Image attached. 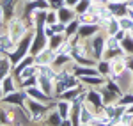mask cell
I'll return each mask as SVG.
<instances>
[{"instance_id": "30", "label": "cell", "mask_w": 133, "mask_h": 126, "mask_svg": "<svg viewBox=\"0 0 133 126\" xmlns=\"http://www.w3.org/2000/svg\"><path fill=\"white\" fill-rule=\"evenodd\" d=\"M20 2H30V0H20Z\"/></svg>"}, {"instance_id": "8", "label": "cell", "mask_w": 133, "mask_h": 126, "mask_svg": "<svg viewBox=\"0 0 133 126\" xmlns=\"http://www.w3.org/2000/svg\"><path fill=\"white\" fill-rule=\"evenodd\" d=\"M108 9L112 11V14L115 18H121V16H126V11H128V4L126 0H108Z\"/></svg>"}, {"instance_id": "19", "label": "cell", "mask_w": 133, "mask_h": 126, "mask_svg": "<svg viewBox=\"0 0 133 126\" xmlns=\"http://www.w3.org/2000/svg\"><path fill=\"white\" fill-rule=\"evenodd\" d=\"M34 62H36V57H34L32 53H29V55H25V57L21 59L20 62L16 64L14 68H12V73H14V75H18V73L21 71V69H23V68H27V66H30V64H34Z\"/></svg>"}, {"instance_id": "7", "label": "cell", "mask_w": 133, "mask_h": 126, "mask_svg": "<svg viewBox=\"0 0 133 126\" xmlns=\"http://www.w3.org/2000/svg\"><path fill=\"white\" fill-rule=\"evenodd\" d=\"M85 101L89 103V105H92L96 110L99 108V107H103L105 103H103V96H101V91L98 89V87H92V89H87V96H85Z\"/></svg>"}, {"instance_id": "28", "label": "cell", "mask_w": 133, "mask_h": 126, "mask_svg": "<svg viewBox=\"0 0 133 126\" xmlns=\"http://www.w3.org/2000/svg\"><path fill=\"white\" fill-rule=\"evenodd\" d=\"M2 98H4V92H2V91H0V101H2Z\"/></svg>"}, {"instance_id": "14", "label": "cell", "mask_w": 133, "mask_h": 126, "mask_svg": "<svg viewBox=\"0 0 133 126\" xmlns=\"http://www.w3.org/2000/svg\"><path fill=\"white\" fill-rule=\"evenodd\" d=\"M16 89H20L18 78H16L12 73H9L4 80H2V92H4V94H9V92H12V91H16Z\"/></svg>"}, {"instance_id": "25", "label": "cell", "mask_w": 133, "mask_h": 126, "mask_svg": "<svg viewBox=\"0 0 133 126\" xmlns=\"http://www.w3.org/2000/svg\"><path fill=\"white\" fill-rule=\"evenodd\" d=\"M59 18H57V9H48L46 11V25H53V23H57Z\"/></svg>"}, {"instance_id": "9", "label": "cell", "mask_w": 133, "mask_h": 126, "mask_svg": "<svg viewBox=\"0 0 133 126\" xmlns=\"http://www.w3.org/2000/svg\"><path fill=\"white\" fill-rule=\"evenodd\" d=\"M36 57V64L37 66H43V64H53V61H55V57H57V52H53L51 48H44V50H41V52L37 53V55H34Z\"/></svg>"}, {"instance_id": "10", "label": "cell", "mask_w": 133, "mask_h": 126, "mask_svg": "<svg viewBox=\"0 0 133 126\" xmlns=\"http://www.w3.org/2000/svg\"><path fill=\"white\" fill-rule=\"evenodd\" d=\"M78 14H76V11H75V7H69V5H62V7H59L57 9V18H59V21L61 23H69L71 20H75Z\"/></svg>"}, {"instance_id": "18", "label": "cell", "mask_w": 133, "mask_h": 126, "mask_svg": "<svg viewBox=\"0 0 133 126\" xmlns=\"http://www.w3.org/2000/svg\"><path fill=\"white\" fill-rule=\"evenodd\" d=\"M78 27H80V20L78 18H75L71 20L69 23H66V30H64V36L69 39V37H75L76 34H78Z\"/></svg>"}, {"instance_id": "20", "label": "cell", "mask_w": 133, "mask_h": 126, "mask_svg": "<svg viewBox=\"0 0 133 126\" xmlns=\"http://www.w3.org/2000/svg\"><path fill=\"white\" fill-rule=\"evenodd\" d=\"M121 48H123L124 55H131L133 57V36L130 32L124 36V39L121 41Z\"/></svg>"}, {"instance_id": "24", "label": "cell", "mask_w": 133, "mask_h": 126, "mask_svg": "<svg viewBox=\"0 0 133 126\" xmlns=\"http://www.w3.org/2000/svg\"><path fill=\"white\" fill-rule=\"evenodd\" d=\"M21 89H27V87H32V85H37V76H29V78H23L18 82Z\"/></svg>"}, {"instance_id": "23", "label": "cell", "mask_w": 133, "mask_h": 126, "mask_svg": "<svg viewBox=\"0 0 133 126\" xmlns=\"http://www.w3.org/2000/svg\"><path fill=\"white\" fill-rule=\"evenodd\" d=\"M117 20H119V27H121L123 30H126V32L131 30V27H133V20L130 18V16H121V18H117Z\"/></svg>"}, {"instance_id": "12", "label": "cell", "mask_w": 133, "mask_h": 126, "mask_svg": "<svg viewBox=\"0 0 133 126\" xmlns=\"http://www.w3.org/2000/svg\"><path fill=\"white\" fill-rule=\"evenodd\" d=\"M14 46H16V43L11 39V36L7 34L5 29H2V30H0V52L2 53H11L14 50Z\"/></svg>"}, {"instance_id": "31", "label": "cell", "mask_w": 133, "mask_h": 126, "mask_svg": "<svg viewBox=\"0 0 133 126\" xmlns=\"http://www.w3.org/2000/svg\"><path fill=\"white\" fill-rule=\"evenodd\" d=\"M0 91H2V82H0Z\"/></svg>"}, {"instance_id": "11", "label": "cell", "mask_w": 133, "mask_h": 126, "mask_svg": "<svg viewBox=\"0 0 133 126\" xmlns=\"http://www.w3.org/2000/svg\"><path fill=\"white\" fill-rule=\"evenodd\" d=\"M99 30H101V29H99L98 23H80V27H78V36L83 37V39H91L92 36L98 34Z\"/></svg>"}, {"instance_id": "21", "label": "cell", "mask_w": 133, "mask_h": 126, "mask_svg": "<svg viewBox=\"0 0 133 126\" xmlns=\"http://www.w3.org/2000/svg\"><path fill=\"white\" fill-rule=\"evenodd\" d=\"M96 69H98V73L101 75V76H108V75H110V61L99 59V61L96 62Z\"/></svg>"}, {"instance_id": "13", "label": "cell", "mask_w": 133, "mask_h": 126, "mask_svg": "<svg viewBox=\"0 0 133 126\" xmlns=\"http://www.w3.org/2000/svg\"><path fill=\"white\" fill-rule=\"evenodd\" d=\"M9 73H12V62H11L7 53L0 52V82H2Z\"/></svg>"}, {"instance_id": "1", "label": "cell", "mask_w": 133, "mask_h": 126, "mask_svg": "<svg viewBox=\"0 0 133 126\" xmlns=\"http://www.w3.org/2000/svg\"><path fill=\"white\" fill-rule=\"evenodd\" d=\"M4 29L7 30V34L11 36V39L14 43H18L27 34V32L30 30V27H29V23L21 18L20 14H16V16H12L11 20L5 21V25H4Z\"/></svg>"}, {"instance_id": "29", "label": "cell", "mask_w": 133, "mask_h": 126, "mask_svg": "<svg viewBox=\"0 0 133 126\" xmlns=\"http://www.w3.org/2000/svg\"><path fill=\"white\" fill-rule=\"evenodd\" d=\"M130 91H131V92H133V82H131V87H130Z\"/></svg>"}, {"instance_id": "26", "label": "cell", "mask_w": 133, "mask_h": 126, "mask_svg": "<svg viewBox=\"0 0 133 126\" xmlns=\"http://www.w3.org/2000/svg\"><path fill=\"white\" fill-rule=\"evenodd\" d=\"M48 4L51 9H59L62 5H66V0H48Z\"/></svg>"}, {"instance_id": "5", "label": "cell", "mask_w": 133, "mask_h": 126, "mask_svg": "<svg viewBox=\"0 0 133 126\" xmlns=\"http://www.w3.org/2000/svg\"><path fill=\"white\" fill-rule=\"evenodd\" d=\"M18 5H20V0H0V7L4 12V20L7 21L12 16L18 14Z\"/></svg>"}, {"instance_id": "2", "label": "cell", "mask_w": 133, "mask_h": 126, "mask_svg": "<svg viewBox=\"0 0 133 126\" xmlns=\"http://www.w3.org/2000/svg\"><path fill=\"white\" fill-rule=\"evenodd\" d=\"M105 41H107V36L103 34V30H99L98 34H94L91 37V50H92V57L96 61L103 59V52H105Z\"/></svg>"}, {"instance_id": "4", "label": "cell", "mask_w": 133, "mask_h": 126, "mask_svg": "<svg viewBox=\"0 0 133 126\" xmlns=\"http://www.w3.org/2000/svg\"><path fill=\"white\" fill-rule=\"evenodd\" d=\"M27 92H25V89H16V91H12L9 94H4L2 98V101H5V103H11V105H25V101H27Z\"/></svg>"}, {"instance_id": "27", "label": "cell", "mask_w": 133, "mask_h": 126, "mask_svg": "<svg viewBox=\"0 0 133 126\" xmlns=\"http://www.w3.org/2000/svg\"><path fill=\"white\" fill-rule=\"evenodd\" d=\"M78 4V0H66V5H69V7H75Z\"/></svg>"}, {"instance_id": "15", "label": "cell", "mask_w": 133, "mask_h": 126, "mask_svg": "<svg viewBox=\"0 0 133 126\" xmlns=\"http://www.w3.org/2000/svg\"><path fill=\"white\" fill-rule=\"evenodd\" d=\"M80 82L87 87H99L107 82V76H101V75H91V76H82Z\"/></svg>"}, {"instance_id": "6", "label": "cell", "mask_w": 133, "mask_h": 126, "mask_svg": "<svg viewBox=\"0 0 133 126\" xmlns=\"http://www.w3.org/2000/svg\"><path fill=\"white\" fill-rule=\"evenodd\" d=\"M37 87L43 89L46 94L55 98V80L53 78H50V76H46L43 73H37Z\"/></svg>"}, {"instance_id": "17", "label": "cell", "mask_w": 133, "mask_h": 126, "mask_svg": "<svg viewBox=\"0 0 133 126\" xmlns=\"http://www.w3.org/2000/svg\"><path fill=\"white\" fill-rule=\"evenodd\" d=\"M64 41H66V36L64 34H53V36L48 37V48H51L53 52H57Z\"/></svg>"}, {"instance_id": "3", "label": "cell", "mask_w": 133, "mask_h": 126, "mask_svg": "<svg viewBox=\"0 0 133 126\" xmlns=\"http://www.w3.org/2000/svg\"><path fill=\"white\" fill-rule=\"evenodd\" d=\"M48 46V36L43 30H34V39H32V46H30V53L32 55H37V53L44 50Z\"/></svg>"}, {"instance_id": "16", "label": "cell", "mask_w": 133, "mask_h": 126, "mask_svg": "<svg viewBox=\"0 0 133 126\" xmlns=\"http://www.w3.org/2000/svg\"><path fill=\"white\" fill-rule=\"evenodd\" d=\"M62 123V117L61 114H59V110L53 107L50 112L46 114V119H44V124H50V126H61Z\"/></svg>"}, {"instance_id": "22", "label": "cell", "mask_w": 133, "mask_h": 126, "mask_svg": "<svg viewBox=\"0 0 133 126\" xmlns=\"http://www.w3.org/2000/svg\"><path fill=\"white\" fill-rule=\"evenodd\" d=\"M92 0H78V4L75 5V11H76V14H83V12H87L89 7H91Z\"/></svg>"}]
</instances>
